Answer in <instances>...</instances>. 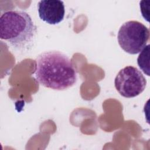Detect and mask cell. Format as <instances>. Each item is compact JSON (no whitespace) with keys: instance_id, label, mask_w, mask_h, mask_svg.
Segmentation results:
<instances>
[{"instance_id":"obj_1","label":"cell","mask_w":150,"mask_h":150,"mask_svg":"<svg viewBox=\"0 0 150 150\" xmlns=\"http://www.w3.org/2000/svg\"><path fill=\"white\" fill-rule=\"evenodd\" d=\"M35 77L42 86L55 90L72 87L77 77L71 60L64 53L49 50L41 53L36 59Z\"/></svg>"},{"instance_id":"obj_2","label":"cell","mask_w":150,"mask_h":150,"mask_svg":"<svg viewBox=\"0 0 150 150\" xmlns=\"http://www.w3.org/2000/svg\"><path fill=\"white\" fill-rule=\"evenodd\" d=\"M36 32V26L24 11L11 9L5 11L0 16V38L15 48L29 46Z\"/></svg>"},{"instance_id":"obj_3","label":"cell","mask_w":150,"mask_h":150,"mask_svg":"<svg viewBox=\"0 0 150 150\" xmlns=\"http://www.w3.org/2000/svg\"><path fill=\"white\" fill-rule=\"evenodd\" d=\"M149 38V30L143 23L136 21L124 23L119 29L117 40L125 52L135 54L146 46Z\"/></svg>"},{"instance_id":"obj_4","label":"cell","mask_w":150,"mask_h":150,"mask_svg":"<svg viewBox=\"0 0 150 150\" xmlns=\"http://www.w3.org/2000/svg\"><path fill=\"white\" fill-rule=\"evenodd\" d=\"M114 85L121 96L125 98H132L144 91L146 80L137 68L128 66L119 71L115 78Z\"/></svg>"},{"instance_id":"obj_5","label":"cell","mask_w":150,"mask_h":150,"mask_svg":"<svg viewBox=\"0 0 150 150\" xmlns=\"http://www.w3.org/2000/svg\"><path fill=\"white\" fill-rule=\"evenodd\" d=\"M38 10L39 18L50 25L59 23L64 17V5L62 1H40L38 4Z\"/></svg>"},{"instance_id":"obj_6","label":"cell","mask_w":150,"mask_h":150,"mask_svg":"<svg viewBox=\"0 0 150 150\" xmlns=\"http://www.w3.org/2000/svg\"><path fill=\"white\" fill-rule=\"evenodd\" d=\"M149 45L148 44L141 50V52L137 59V63L139 68L148 76H149Z\"/></svg>"}]
</instances>
